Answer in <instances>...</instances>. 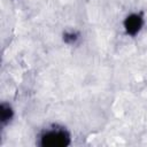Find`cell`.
Listing matches in <instances>:
<instances>
[{"label":"cell","instance_id":"obj_3","mask_svg":"<svg viewBox=\"0 0 147 147\" xmlns=\"http://www.w3.org/2000/svg\"><path fill=\"white\" fill-rule=\"evenodd\" d=\"M13 109L8 103H1L0 106V121L2 125H6L13 118Z\"/></svg>","mask_w":147,"mask_h":147},{"label":"cell","instance_id":"obj_4","mask_svg":"<svg viewBox=\"0 0 147 147\" xmlns=\"http://www.w3.org/2000/svg\"><path fill=\"white\" fill-rule=\"evenodd\" d=\"M78 39H79V34L76 31H67L63 34V40L67 44H71V45L76 44Z\"/></svg>","mask_w":147,"mask_h":147},{"label":"cell","instance_id":"obj_1","mask_svg":"<svg viewBox=\"0 0 147 147\" xmlns=\"http://www.w3.org/2000/svg\"><path fill=\"white\" fill-rule=\"evenodd\" d=\"M70 142V133L57 125L45 129L38 137V145L41 147H65Z\"/></svg>","mask_w":147,"mask_h":147},{"label":"cell","instance_id":"obj_2","mask_svg":"<svg viewBox=\"0 0 147 147\" xmlns=\"http://www.w3.org/2000/svg\"><path fill=\"white\" fill-rule=\"evenodd\" d=\"M144 20L140 14H130L125 17L123 25L125 29V32L130 36H136L142 28Z\"/></svg>","mask_w":147,"mask_h":147}]
</instances>
